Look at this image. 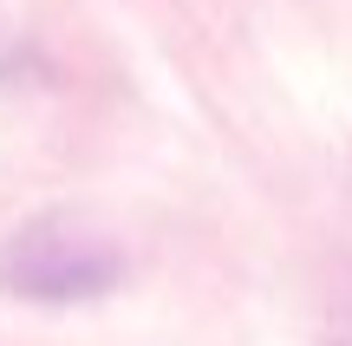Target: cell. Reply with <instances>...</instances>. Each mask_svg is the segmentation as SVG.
Segmentation results:
<instances>
[{
  "mask_svg": "<svg viewBox=\"0 0 352 346\" xmlns=\"http://www.w3.org/2000/svg\"><path fill=\"white\" fill-rule=\"evenodd\" d=\"M118 281H124V255L65 216H39L0 242V288L20 301H39V307L98 301Z\"/></svg>",
  "mask_w": 352,
  "mask_h": 346,
  "instance_id": "cell-1",
  "label": "cell"
}]
</instances>
